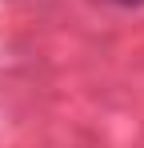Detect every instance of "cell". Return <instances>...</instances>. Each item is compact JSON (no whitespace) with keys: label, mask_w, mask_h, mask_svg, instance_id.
<instances>
[{"label":"cell","mask_w":144,"mask_h":148,"mask_svg":"<svg viewBox=\"0 0 144 148\" xmlns=\"http://www.w3.org/2000/svg\"><path fill=\"white\" fill-rule=\"evenodd\" d=\"M104 4H116V8H136V4H144V0H104Z\"/></svg>","instance_id":"cell-1"}]
</instances>
